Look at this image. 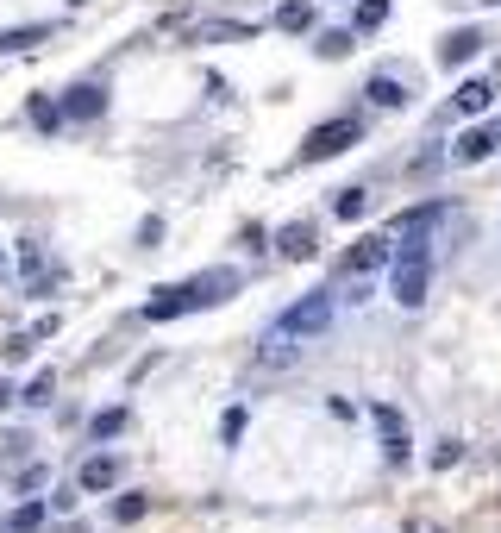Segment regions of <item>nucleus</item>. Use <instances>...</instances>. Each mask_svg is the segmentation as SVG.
Returning a JSON list of instances; mask_svg holds the SVG:
<instances>
[{"label": "nucleus", "mask_w": 501, "mask_h": 533, "mask_svg": "<svg viewBox=\"0 0 501 533\" xmlns=\"http://www.w3.org/2000/svg\"><path fill=\"white\" fill-rule=\"evenodd\" d=\"M38 521H44V508H38V502H26V508H19V515H13L7 527H13V533H32Z\"/></svg>", "instance_id": "nucleus-21"}, {"label": "nucleus", "mask_w": 501, "mask_h": 533, "mask_svg": "<svg viewBox=\"0 0 501 533\" xmlns=\"http://www.w3.org/2000/svg\"><path fill=\"white\" fill-rule=\"evenodd\" d=\"M19 446H26V433H0V458H19Z\"/></svg>", "instance_id": "nucleus-24"}, {"label": "nucleus", "mask_w": 501, "mask_h": 533, "mask_svg": "<svg viewBox=\"0 0 501 533\" xmlns=\"http://www.w3.org/2000/svg\"><path fill=\"white\" fill-rule=\"evenodd\" d=\"M101 113H107V95L94 82H82V88L63 95V120H101Z\"/></svg>", "instance_id": "nucleus-6"}, {"label": "nucleus", "mask_w": 501, "mask_h": 533, "mask_svg": "<svg viewBox=\"0 0 501 533\" xmlns=\"http://www.w3.org/2000/svg\"><path fill=\"white\" fill-rule=\"evenodd\" d=\"M276 251H282V258H289V264L314 258V251H320V233H314V220H289V226H282V233H276Z\"/></svg>", "instance_id": "nucleus-5"}, {"label": "nucleus", "mask_w": 501, "mask_h": 533, "mask_svg": "<svg viewBox=\"0 0 501 533\" xmlns=\"http://www.w3.org/2000/svg\"><path fill=\"white\" fill-rule=\"evenodd\" d=\"M44 38V26H26V32H0V51H32Z\"/></svg>", "instance_id": "nucleus-18"}, {"label": "nucleus", "mask_w": 501, "mask_h": 533, "mask_svg": "<svg viewBox=\"0 0 501 533\" xmlns=\"http://www.w3.org/2000/svg\"><path fill=\"white\" fill-rule=\"evenodd\" d=\"M238 289V270H207V276H195V283H188V314L195 308H213V301H226Z\"/></svg>", "instance_id": "nucleus-4"}, {"label": "nucleus", "mask_w": 501, "mask_h": 533, "mask_svg": "<svg viewBox=\"0 0 501 533\" xmlns=\"http://www.w3.org/2000/svg\"><path fill=\"white\" fill-rule=\"evenodd\" d=\"M32 120H38V126H57V120H63V107H51V101H32Z\"/></svg>", "instance_id": "nucleus-23"}, {"label": "nucleus", "mask_w": 501, "mask_h": 533, "mask_svg": "<svg viewBox=\"0 0 501 533\" xmlns=\"http://www.w3.org/2000/svg\"><path fill=\"white\" fill-rule=\"evenodd\" d=\"M489 7H501V0H489Z\"/></svg>", "instance_id": "nucleus-28"}, {"label": "nucleus", "mask_w": 501, "mask_h": 533, "mask_svg": "<svg viewBox=\"0 0 501 533\" xmlns=\"http://www.w3.org/2000/svg\"><path fill=\"white\" fill-rule=\"evenodd\" d=\"M345 51H351L345 32H326V38H320V57H345Z\"/></svg>", "instance_id": "nucleus-22"}, {"label": "nucleus", "mask_w": 501, "mask_h": 533, "mask_svg": "<svg viewBox=\"0 0 501 533\" xmlns=\"http://www.w3.org/2000/svg\"><path fill=\"white\" fill-rule=\"evenodd\" d=\"M395 301H401V308H420V301H426V258H420V245H401V264H395Z\"/></svg>", "instance_id": "nucleus-3"}, {"label": "nucleus", "mask_w": 501, "mask_h": 533, "mask_svg": "<svg viewBox=\"0 0 501 533\" xmlns=\"http://www.w3.org/2000/svg\"><path fill=\"white\" fill-rule=\"evenodd\" d=\"M314 13H320V0H282V7H276V26H282V32H307V26H314Z\"/></svg>", "instance_id": "nucleus-10"}, {"label": "nucleus", "mask_w": 501, "mask_h": 533, "mask_svg": "<svg viewBox=\"0 0 501 533\" xmlns=\"http://www.w3.org/2000/svg\"><path fill=\"white\" fill-rule=\"evenodd\" d=\"M389 258H395L389 239H357V245H351V258H345V270H351V276H370V270H383Z\"/></svg>", "instance_id": "nucleus-7"}, {"label": "nucleus", "mask_w": 501, "mask_h": 533, "mask_svg": "<svg viewBox=\"0 0 501 533\" xmlns=\"http://www.w3.org/2000/svg\"><path fill=\"white\" fill-rule=\"evenodd\" d=\"M495 145H501V126H495Z\"/></svg>", "instance_id": "nucleus-26"}, {"label": "nucleus", "mask_w": 501, "mask_h": 533, "mask_svg": "<svg viewBox=\"0 0 501 533\" xmlns=\"http://www.w3.org/2000/svg\"><path fill=\"white\" fill-rule=\"evenodd\" d=\"M357 138H364V120H357V113H339V120H326V126H314V132H307L301 157H307V164H326V157L351 151Z\"/></svg>", "instance_id": "nucleus-2"}, {"label": "nucleus", "mask_w": 501, "mask_h": 533, "mask_svg": "<svg viewBox=\"0 0 501 533\" xmlns=\"http://www.w3.org/2000/svg\"><path fill=\"white\" fill-rule=\"evenodd\" d=\"M145 508H151L145 496H119L113 502V521H145Z\"/></svg>", "instance_id": "nucleus-19"}, {"label": "nucleus", "mask_w": 501, "mask_h": 533, "mask_svg": "<svg viewBox=\"0 0 501 533\" xmlns=\"http://www.w3.org/2000/svg\"><path fill=\"white\" fill-rule=\"evenodd\" d=\"M451 101H458V113H489L495 88H489V82H464V88H458V95H451Z\"/></svg>", "instance_id": "nucleus-13"}, {"label": "nucleus", "mask_w": 501, "mask_h": 533, "mask_svg": "<svg viewBox=\"0 0 501 533\" xmlns=\"http://www.w3.org/2000/svg\"><path fill=\"white\" fill-rule=\"evenodd\" d=\"M476 51H483V38H476L470 26H464V32H445V44H439V63H445V69H464Z\"/></svg>", "instance_id": "nucleus-8"}, {"label": "nucleus", "mask_w": 501, "mask_h": 533, "mask_svg": "<svg viewBox=\"0 0 501 533\" xmlns=\"http://www.w3.org/2000/svg\"><path fill=\"white\" fill-rule=\"evenodd\" d=\"M51 389H57V377H51V370H38V377L26 383V402H32V408H44V402H51Z\"/></svg>", "instance_id": "nucleus-17"}, {"label": "nucleus", "mask_w": 501, "mask_h": 533, "mask_svg": "<svg viewBox=\"0 0 501 533\" xmlns=\"http://www.w3.org/2000/svg\"><path fill=\"white\" fill-rule=\"evenodd\" d=\"M7 402H13V389H7V383H0V408H7Z\"/></svg>", "instance_id": "nucleus-25"}, {"label": "nucleus", "mask_w": 501, "mask_h": 533, "mask_svg": "<svg viewBox=\"0 0 501 533\" xmlns=\"http://www.w3.org/2000/svg\"><path fill=\"white\" fill-rule=\"evenodd\" d=\"M113 483H119V458H88V465H82V490H113Z\"/></svg>", "instance_id": "nucleus-12"}, {"label": "nucleus", "mask_w": 501, "mask_h": 533, "mask_svg": "<svg viewBox=\"0 0 501 533\" xmlns=\"http://www.w3.org/2000/svg\"><path fill=\"white\" fill-rule=\"evenodd\" d=\"M0 270H7V258H0Z\"/></svg>", "instance_id": "nucleus-27"}, {"label": "nucleus", "mask_w": 501, "mask_h": 533, "mask_svg": "<svg viewBox=\"0 0 501 533\" xmlns=\"http://www.w3.org/2000/svg\"><path fill=\"white\" fill-rule=\"evenodd\" d=\"M364 95H370L376 107H401V101H408V88H401L395 76H370V88H364Z\"/></svg>", "instance_id": "nucleus-14"}, {"label": "nucleus", "mask_w": 501, "mask_h": 533, "mask_svg": "<svg viewBox=\"0 0 501 533\" xmlns=\"http://www.w3.org/2000/svg\"><path fill=\"white\" fill-rule=\"evenodd\" d=\"M176 314H188V283H176V289H157V295L145 301V320H176Z\"/></svg>", "instance_id": "nucleus-9"}, {"label": "nucleus", "mask_w": 501, "mask_h": 533, "mask_svg": "<svg viewBox=\"0 0 501 533\" xmlns=\"http://www.w3.org/2000/svg\"><path fill=\"white\" fill-rule=\"evenodd\" d=\"M383 19H389V0H364L351 26H357V32H376V26H383Z\"/></svg>", "instance_id": "nucleus-15"}, {"label": "nucleus", "mask_w": 501, "mask_h": 533, "mask_svg": "<svg viewBox=\"0 0 501 533\" xmlns=\"http://www.w3.org/2000/svg\"><path fill=\"white\" fill-rule=\"evenodd\" d=\"M326 320H332V295H326V289L301 295L295 308H289V314H282L276 327H270V339H264V345H270V358H289V352H295L289 339H301V333H326Z\"/></svg>", "instance_id": "nucleus-1"}, {"label": "nucleus", "mask_w": 501, "mask_h": 533, "mask_svg": "<svg viewBox=\"0 0 501 533\" xmlns=\"http://www.w3.org/2000/svg\"><path fill=\"white\" fill-rule=\"evenodd\" d=\"M119 427H126V408H107V414H94V439H113Z\"/></svg>", "instance_id": "nucleus-20"}, {"label": "nucleus", "mask_w": 501, "mask_h": 533, "mask_svg": "<svg viewBox=\"0 0 501 533\" xmlns=\"http://www.w3.org/2000/svg\"><path fill=\"white\" fill-rule=\"evenodd\" d=\"M489 151H495V132H464L458 145H451V164H483Z\"/></svg>", "instance_id": "nucleus-11"}, {"label": "nucleus", "mask_w": 501, "mask_h": 533, "mask_svg": "<svg viewBox=\"0 0 501 533\" xmlns=\"http://www.w3.org/2000/svg\"><path fill=\"white\" fill-rule=\"evenodd\" d=\"M370 214V189H345L339 195V220H364Z\"/></svg>", "instance_id": "nucleus-16"}]
</instances>
